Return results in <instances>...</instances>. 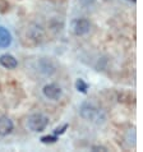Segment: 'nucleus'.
<instances>
[{
  "label": "nucleus",
  "mask_w": 143,
  "mask_h": 152,
  "mask_svg": "<svg viewBox=\"0 0 143 152\" xmlns=\"http://www.w3.org/2000/svg\"><path fill=\"white\" fill-rule=\"evenodd\" d=\"M49 125V118L44 114H32L27 119V126L32 132H42Z\"/></svg>",
  "instance_id": "obj_1"
},
{
  "label": "nucleus",
  "mask_w": 143,
  "mask_h": 152,
  "mask_svg": "<svg viewBox=\"0 0 143 152\" xmlns=\"http://www.w3.org/2000/svg\"><path fill=\"white\" fill-rule=\"evenodd\" d=\"M79 114L87 121H96L100 118V110L91 102H83L79 106Z\"/></svg>",
  "instance_id": "obj_2"
},
{
  "label": "nucleus",
  "mask_w": 143,
  "mask_h": 152,
  "mask_svg": "<svg viewBox=\"0 0 143 152\" xmlns=\"http://www.w3.org/2000/svg\"><path fill=\"white\" fill-rule=\"evenodd\" d=\"M90 28H91V23L86 18H78L72 22V29H73L74 35L77 36L86 35V33L90 32Z\"/></svg>",
  "instance_id": "obj_3"
},
{
  "label": "nucleus",
  "mask_w": 143,
  "mask_h": 152,
  "mask_svg": "<svg viewBox=\"0 0 143 152\" xmlns=\"http://www.w3.org/2000/svg\"><path fill=\"white\" fill-rule=\"evenodd\" d=\"M42 92H44L45 97H47V99H50V100H58L59 97L61 96V88L55 83L46 84V86L44 87Z\"/></svg>",
  "instance_id": "obj_4"
},
{
  "label": "nucleus",
  "mask_w": 143,
  "mask_h": 152,
  "mask_svg": "<svg viewBox=\"0 0 143 152\" xmlns=\"http://www.w3.org/2000/svg\"><path fill=\"white\" fill-rule=\"evenodd\" d=\"M39 70L45 75H51V74L55 73L56 69H55V65H54V63L51 60H49V59H46V58H42V59H40V61H39Z\"/></svg>",
  "instance_id": "obj_5"
},
{
  "label": "nucleus",
  "mask_w": 143,
  "mask_h": 152,
  "mask_svg": "<svg viewBox=\"0 0 143 152\" xmlns=\"http://www.w3.org/2000/svg\"><path fill=\"white\" fill-rule=\"evenodd\" d=\"M13 121H12L8 116H0V136L5 137L8 134L13 132Z\"/></svg>",
  "instance_id": "obj_6"
},
{
  "label": "nucleus",
  "mask_w": 143,
  "mask_h": 152,
  "mask_svg": "<svg viewBox=\"0 0 143 152\" xmlns=\"http://www.w3.org/2000/svg\"><path fill=\"white\" fill-rule=\"evenodd\" d=\"M0 65L7 69H14L18 66V61H17V59L13 55H10V54H3V55L0 56Z\"/></svg>",
  "instance_id": "obj_7"
},
{
  "label": "nucleus",
  "mask_w": 143,
  "mask_h": 152,
  "mask_svg": "<svg viewBox=\"0 0 143 152\" xmlns=\"http://www.w3.org/2000/svg\"><path fill=\"white\" fill-rule=\"evenodd\" d=\"M12 44V35L5 27L0 26V49H5Z\"/></svg>",
  "instance_id": "obj_8"
},
{
  "label": "nucleus",
  "mask_w": 143,
  "mask_h": 152,
  "mask_svg": "<svg viewBox=\"0 0 143 152\" xmlns=\"http://www.w3.org/2000/svg\"><path fill=\"white\" fill-rule=\"evenodd\" d=\"M75 88L79 91V92H82V94H86L87 90H88V84L83 81V79H77V82H75Z\"/></svg>",
  "instance_id": "obj_9"
},
{
  "label": "nucleus",
  "mask_w": 143,
  "mask_h": 152,
  "mask_svg": "<svg viewBox=\"0 0 143 152\" xmlns=\"http://www.w3.org/2000/svg\"><path fill=\"white\" fill-rule=\"evenodd\" d=\"M56 141H58L56 136H45L41 138V142L42 143H55Z\"/></svg>",
  "instance_id": "obj_10"
},
{
  "label": "nucleus",
  "mask_w": 143,
  "mask_h": 152,
  "mask_svg": "<svg viewBox=\"0 0 143 152\" xmlns=\"http://www.w3.org/2000/svg\"><path fill=\"white\" fill-rule=\"evenodd\" d=\"M66 129H68V124H64V125H61V126H58V128L54 130V134H55V136H61V134L65 133Z\"/></svg>",
  "instance_id": "obj_11"
},
{
  "label": "nucleus",
  "mask_w": 143,
  "mask_h": 152,
  "mask_svg": "<svg viewBox=\"0 0 143 152\" xmlns=\"http://www.w3.org/2000/svg\"><path fill=\"white\" fill-rule=\"evenodd\" d=\"M92 151H102V152H106L107 150L105 148V147H102V146H93V147H92Z\"/></svg>",
  "instance_id": "obj_12"
},
{
  "label": "nucleus",
  "mask_w": 143,
  "mask_h": 152,
  "mask_svg": "<svg viewBox=\"0 0 143 152\" xmlns=\"http://www.w3.org/2000/svg\"><path fill=\"white\" fill-rule=\"evenodd\" d=\"M128 1H132V3H136L137 0H128Z\"/></svg>",
  "instance_id": "obj_13"
}]
</instances>
